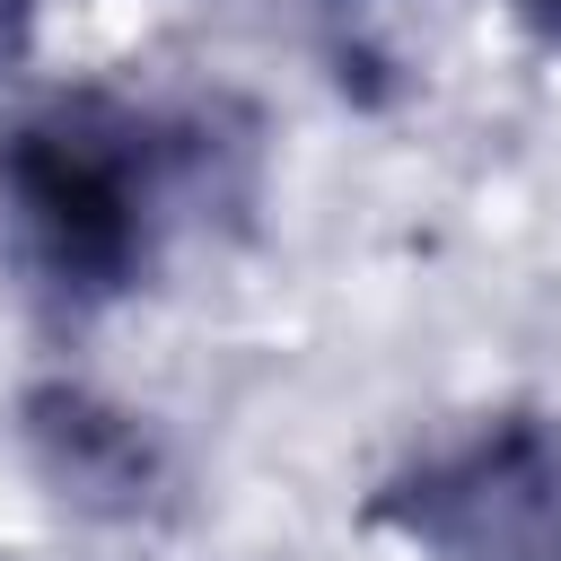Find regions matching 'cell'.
I'll list each match as a JSON object with an SVG mask.
<instances>
[{
  "mask_svg": "<svg viewBox=\"0 0 561 561\" xmlns=\"http://www.w3.org/2000/svg\"><path fill=\"white\" fill-rule=\"evenodd\" d=\"M0 202L61 298H123L167 219V131L114 96H53L0 140Z\"/></svg>",
  "mask_w": 561,
  "mask_h": 561,
  "instance_id": "1",
  "label": "cell"
},
{
  "mask_svg": "<svg viewBox=\"0 0 561 561\" xmlns=\"http://www.w3.org/2000/svg\"><path fill=\"white\" fill-rule=\"evenodd\" d=\"M368 526L421 561H561V412H482L403 456Z\"/></svg>",
  "mask_w": 561,
  "mask_h": 561,
  "instance_id": "2",
  "label": "cell"
},
{
  "mask_svg": "<svg viewBox=\"0 0 561 561\" xmlns=\"http://www.w3.org/2000/svg\"><path fill=\"white\" fill-rule=\"evenodd\" d=\"M18 430H26L35 473H44L79 517L140 526V517H158L167 491H175L167 438H158L131 403H105L96 386H61V377H53V386H26Z\"/></svg>",
  "mask_w": 561,
  "mask_h": 561,
  "instance_id": "3",
  "label": "cell"
},
{
  "mask_svg": "<svg viewBox=\"0 0 561 561\" xmlns=\"http://www.w3.org/2000/svg\"><path fill=\"white\" fill-rule=\"evenodd\" d=\"M35 9H44V0H0V70L26 61V44H35Z\"/></svg>",
  "mask_w": 561,
  "mask_h": 561,
  "instance_id": "4",
  "label": "cell"
},
{
  "mask_svg": "<svg viewBox=\"0 0 561 561\" xmlns=\"http://www.w3.org/2000/svg\"><path fill=\"white\" fill-rule=\"evenodd\" d=\"M517 26L535 44H561V0H517Z\"/></svg>",
  "mask_w": 561,
  "mask_h": 561,
  "instance_id": "5",
  "label": "cell"
}]
</instances>
